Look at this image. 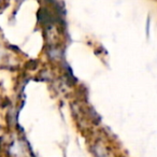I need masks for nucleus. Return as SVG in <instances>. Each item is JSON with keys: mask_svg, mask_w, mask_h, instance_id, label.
<instances>
[{"mask_svg": "<svg viewBox=\"0 0 157 157\" xmlns=\"http://www.w3.org/2000/svg\"><path fill=\"white\" fill-rule=\"evenodd\" d=\"M38 65V61L36 60H31L30 63H29V67L31 68V69H33V68H36V66Z\"/></svg>", "mask_w": 157, "mask_h": 157, "instance_id": "1", "label": "nucleus"}]
</instances>
